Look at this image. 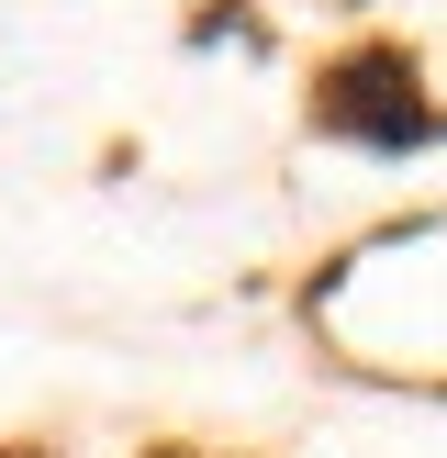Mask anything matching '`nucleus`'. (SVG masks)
Masks as SVG:
<instances>
[{
    "label": "nucleus",
    "mask_w": 447,
    "mask_h": 458,
    "mask_svg": "<svg viewBox=\"0 0 447 458\" xmlns=\"http://www.w3.org/2000/svg\"><path fill=\"white\" fill-rule=\"evenodd\" d=\"M325 112L335 134H358V146H380V157H402V146H425V101H414V67L392 56V45H358V56H335L325 67Z\"/></svg>",
    "instance_id": "nucleus-1"
},
{
    "label": "nucleus",
    "mask_w": 447,
    "mask_h": 458,
    "mask_svg": "<svg viewBox=\"0 0 447 458\" xmlns=\"http://www.w3.org/2000/svg\"><path fill=\"white\" fill-rule=\"evenodd\" d=\"M0 458H34V447H0Z\"/></svg>",
    "instance_id": "nucleus-2"
},
{
    "label": "nucleus",
    "mask_w": 447,
    "mask_h": 458,
    "mask_svg": "<svg viewBox=\"0 0 447 458\" xmlns=\"http://www.w3.org/2000/svg\"><path fill=\"white\" fill-rule=\"evenodd\" d=\"M156 458H190V447H156Z\"/></svg>",
    "instance_id": "nucleus-3"
}]
</instances>
